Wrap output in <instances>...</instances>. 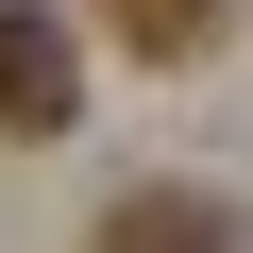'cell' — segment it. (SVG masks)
<instances>
[{
  "instance_id": "cell-1",
  "label": "cell",
  "mask_w": 253,
  "mask_h": 253,
  "mask_svg": "<svg viewBox=\"0 0 253 253\" xmlns=\"http://www.w3.org/2000/svg\"><path fill=\"white\" fill-rule=\"evenodd\" d=\"M68 101H84V34L51 0H0V135H68Z\"/></svg>"
},
{
  "instance_id": "cell-2",
  "label": "cell",
  "mask_w": 253,
  "mask_h": 253,
  "mask_svg": "<svg viewBox=\"0 0 253 253\" xmlns=\"http://www.w3.org/2000/svg\"><path fill=\"white\" fill-rule=\"evenodd\" d=\"M219 34V0H118V51H152V68H186Z\"/></svg>"
},
{
  "instance_id": "cell-3",
  "label": "cell",
  "mask_w": 253,
  "mask_h": 253,
  "mask_svg": "<svg viewBox=\"0 0 253 253\" xmlns=\"http://www.w3.org/2000/svg\"><path fill=\"white\" fill-rule=\"evenodd\" d=\"M118 236H236V203H219V186H135Z\"/></svg>"
}]
</instances>
